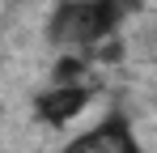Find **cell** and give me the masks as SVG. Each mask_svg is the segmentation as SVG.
Masks as SVG:
<instances>
[{
	"instance_id": "2",
	"label": "cell",
	"mask_w": 157,
	"mask_h": 153,
	"mask_svg": "<svg viewBox=\"0 0 157 153\" xmlns=\"http://www.w3.org/2000/svg\"><path fill=\"white\" fill-rule=\"evenodd\" d=\"M59 153H144V145H140V136H136V128H132L128 115L123 111H110L89 132H81L77 140H68Z\"/></svg>"
},
{
	"instance_id": "3",
	"label": "cell",
	"mask_w": 157,
	"mask_h": 153,
	"mask_svg": "<svg viewBox=\"0 0 157 153\" xmlns=\"http://www.w3.org/2000/svg\"><path fill=\"white\" fill-rule=\"evenodd\" d=\"M89 102H94V85H47L43 94H34V119H43L47 128H64Z\"/></svg>"
},
{
	"instance_id": "1",
	"label": "cell",
	"mask_w": 157,
	"mask_h": 153,
	"mask_svg": "<svg viewBox=\"0 0 157 153\" xmlns=\"http://www.w3.org/2000/svg\"><path fill=\"white\" fill-rule=\"evenodd\" d=\"M128 13L115 0H59L47 22V38L55 47H98L110 38Z\"/></svg>"
},
{
	"instance_id": "4",
	"label": "cell",
	"mask_w": 157,
	"mask_h": 153,
	"mask_svg": "<svg viewBox=\"0 0 157 153\" xmlns=\"http://www.w3.org/2000/svg\"><path fill=\"white\" fill-rule=\"evenodd\" d=\"M85 73H89V55H64V60H55L51 68V85H85Z\"/></svg>"
}]
</instances>
